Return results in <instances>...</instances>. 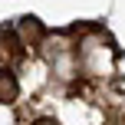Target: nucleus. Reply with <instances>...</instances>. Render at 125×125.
Returning <instances> with one entry per match:
<instances>
[{
	"label": "nucleus",
	"mask_w": 125,
	"mask_h": 125,
	"mask_svg": "<svg viewBox=\"0 0 125 125\" xmlns=\"http://www.w3.org/2000/svg\"><path fill=\"white\" fill-rule=\"evenodd\" d=\"M20 99V82L10 69H0V105H13Z\"/></svg>",
	"instance_id": "nucleus-3"
},
{
	"label": "nucleus",
	"mask_w": 125,
	"mask_h": 125,
	"mask_svg": "<svg viewBox=\"0 0 125 125\" xmlns=\"http://www.w3.org/2000/svg\"><path fill=\"white\" fill-rule=\"evenodd\" d=\"M33 125H62V122H59V119H53V115H40Z\"/></svg>",
	"instance_id": "nucleus-4"
},
{
	"label": "nucleus",
	"mask_w": 125,
	"mask_h": 125,
	"mask_svg": "<svg viewBox=\"0 0 125 125\" xmlns=\"http://www.w3.org/2000/svg\"><path fill=\"white\" fill-rule=\"evenodd\" d=\"M43 56L50 62V69L59 76V79H73L79 73V53L73 50L69 43H59V40H50L43 46Z\"/></svg>",
	"instance_id": "nucleus-1"
},
{
	"label": "nucleus",
	"mask_w": 125,
	"mask_h": 125,
	"mask_svg": "<svg viewBox=\"0 0 125 125\" xmlns=\"http://www.w3.org/2000/svg\"><path fill=\"white\" fill-rule=\"evenodd\" d=\"M17 36H20V43H23V46H43L46 26L40 23L36 17H20V20H17Z\"/></svg>",
	"instance_id": "nucleus-2"
}]
</instances>
